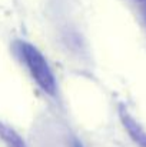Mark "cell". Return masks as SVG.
Masks as SVG:
<instances>
[{"label": "cell", "instance_id": "cell-5", "mask_svg": "<svg viewBox=\"0 0 146 147\" xmlns=\"http://www.w3.org/2000/svg\"><path fill=\"white\" fill-rule=\"evenodd\" d=\"M139 1H143V3H145V1H146V0H139Z\"/></svg>", "mask_w": 146, "mask_h": 147}, {"label": "cell", "instance_id": "cell-2", "mask_svg": "<svg viewBox=\"0 0 146 147\" xmlns=\"http://www.w3.org/2000/svg\"><path fill=\"white\" fill-rule=\"evenodd\" d=\"M119 119L132 142L138 147H146V130L125 106H119Z\"/></svg>", "mask_w": 146, "mask_h": 147}, {"label": "cell", "instance_id": "cell-1", "mask_svg": "<svg viewBox=\"0 0 146 147\" xmlns=\"http://www.w3.org/2000/svg\"><path fill=\"white\" fill-rule=\"evenodd\" d=\"M16 47L36 84L49 96H56V79L43 53L32 43L23 40L16 42Z\"/></svg>", "mask_w": 146, "mask_h": 147}, {"label": "cell", "instance_id": "cell-3", "mask_svg": "<svg viewBox=\"0 0 146 147\" xmlns=\"http://www.w3.org/2000/svg\"><path fill=\"white\" fill-rule=\"evenodd\" d=\"M0 140L6 147H27L24 139L9 124L0 121Z\"/></svg>", "mask_w": 146, "mask_h": 147}, {"label": "cell", "instance_id": "cell-4", "mask_svg": "<svg viewBox=\"0 0 146 147\" xmlns=\"http://www.w3.org/2000/svg\"><path fill=\"white\" fill-rule=\"evenodd\" d=\"M142 17H143V22L146 24V1L143 3V7H142Z\"/></svg>", "mask_w": 146, "mask_h": 147}]
</instances>
